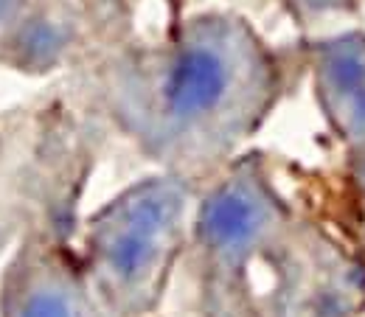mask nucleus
I'll return each mask as SVG.
<instances>
[{
  "mask_svg": "<svg viewBox=\"0 0 365 317\" xmlns=\"http://www.w3.org/2000/svg\"><path fill=\"white\" fill-rule=\"evenodd\" d=\"M259 51L233 28L211 23L194 28L188 40L169 56L160 79V113L172 132H191L208 127L233 104L239 79L262 73Z\"/></svg>",
  "mask_w": 365,
  "mask_h": 317,
  "instance_id": "obj_1",
  "label": "nucleus"
},
{
  "mask_svg": "<svg viewBox=\"0 0 365 317\" xmlns=\"http://www.w3.org/2000/svg\"><path fill=\"white\" fill-rule=\"evenodd\" d=\"M182 214V188L172 180H149L130 188L96 217L93 250L118 295L143 292L166 261Z\"/></svg>",
  "mask_w": 365,
  "mask_h": 317,
  "instance_id": "obj_2",
  "label": "nucleus"
},
{
  "mask_svg": "<svg viewBox=\"0 0 365 317\" xmlns=\"http://www.w3.org/2000/svg\"><path fill=\"white\" fill-rule=\"evenodd\" d=\"M281 222V205L256 175H239L220 185L202 205L197 230L208 253L230 267L247 256Z\"/></svg>",
  "mask_w": 365,
  "mask_h": 317,
  "instance_id": "obj_3",
  "label": "nucleus"
},
{
  "mask_svg": "<svg viewBox=\"0 0 365 317\" xmlns=\"http://www.w3.org/2000/svg\"><path fill=\"white\" fill-rule=\"evenodd\" d=\"M318 93L346 137L365 140V34H343L318 48Z\"/></svg>",
  "mask_w": 365,
  "mask_h": 317,
  "instance_id": "obj_4",
  "label": "nucleus"
},
{
  "mask_svg": "<svg viewBox=\"0 0 365 317\" xmlns=\"http://www.w3.org/2000/svg\"><path fill=\"white\" fill-rule=\"evenodd\" d=\"M20 317H79V309L71 289L59 284H48L23 303Z\"/></svg>",
  "mask_w": 365,
  "mask_h": 317,
  "instance_id": "obj_5",
  "label": "nucleus"
},
{
  "mask_svg": "<svg viewBox=\"0 0 365 317\" xmlns=\"http://www.w3.org/2000/svg\"><path fill=\"white\" fill-rule=\"evenodd\" d=\"M26 48L34 51V53H51L59 48V37L53 31V26H34L29 34H26Z\"/></svg>",
  "mask_w": 365,
  "mask_h": 317,
  "instance_id": "obj_6",
  "label": "nucleus"
},
{
  "mask_svg": "<svg viewBox=\"0 0 365 317\" xmlns=\"http://www.w3.org/2000/svg\"><path fill=\"white\" fill-rule=\"evenodd\" d=\"M351 169H354V180L363 191L365 199V140H357V149H354V160H351Z\"/></svg>",
  "mask_w": 365,
  "mask_h": 317,
  "instance_id": "obj_7",
  "label": "nucleus"
},
{
  "mask_svg": "<svg viewBox=\"0 0 365 317\" xmlns=\"http://www.w3.org/2000/svg\"><path fill=\"white\" fill-rule=\"evenodd\" d=\"M301 3H307L309 9H334V6H340L346 0H301Z\"/></svg>",
  "mask_w": 365,
  "mask_h": 317,
  "instance_id": "obj_8",
  "label": "nucleus"
}]
</instances>
